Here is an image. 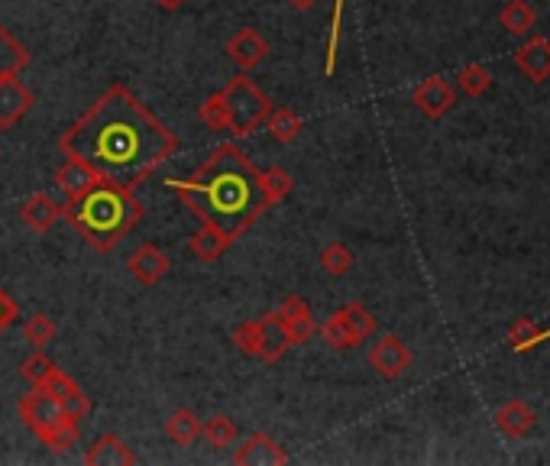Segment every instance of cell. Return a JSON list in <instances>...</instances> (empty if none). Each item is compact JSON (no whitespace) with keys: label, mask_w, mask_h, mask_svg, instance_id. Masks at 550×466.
Masks as SVG:
<instances>
[{"label":"cell","mask_w":550,"mask_h":466,"mask_svg":"<svg viewBox=\"0 0 550 466\" xmlns=\"http://www.w3.org/2000/svg\"><path fill=\"white\" fill-rule=\"evenodd\" d=\"M127 272L143 289H153V285H159L172 272V256L153 243H143L140 250H133L127 256Z\"/></svg>","instance_id":"cell-10"},{"label":"cell","mask_w":550,"mask_h":466,"mask_svg":"<svg viewBox=\"0 0 550 466\" xmlns=\"http://www.w3.org/2000/svg\"><path fill=\"white\" fill-rule=\"evenodd\" d=\"M547 337H550V331H547Z\"/></svg>","instance_id":"cell-38"},{"label":"cell","mask_w":550,"mask_h":466,"mask_svg":"<svg viewBox=\"0 0 550 466\" xmlns=\"http://www.w3.org/2000/svg\"><path fill=\"white\" fill-rule=\"evenodd\" d=\"M233 463H240V466H282V463H288V450L275 441L272 434L256 431V434L246 437V444H240Z\"/></svg>","instance_id":"cell-13"},{"label":"cell","mask_w":550,"mask_h":466,"mask_svg":"<svg viewBox=\"0 0 550 466\" xmlns=\"http://www.w3.org/2000/svg\"><path fill=\"white\" fill-rule=\"evenodd\" d=\"M156 4H159L162 10H178V7L185 4V0H156Z\"/></svg>","instance_id":"cell-37"},{"label":"cell","mask_w":550,"mask_h":466,"mask_svg":"<svg viewBox=\"0 0 550 466\" xmlns=\"http://www.w3.org/2000/svg\"><path fill=\"white\" fill-rule=\"evenodd\" d=\"M541 340H547V331H541V327L534 324V318H518L512 324V331H508V347H512L515 353L538 347Z\"/></svg>","instance_id":"cell-29"},{"label":"cell","mask_w":550,"mask_h":466,"mask_svg":"<svg viewBox=\"0 0 550 466\" xmlns=\"http://www.w3.org/2000/svg\"><path fill=\"white\" fill-rule=\"evenodd\" d=\"M499 23L502 30L515 33V36H525L534 30V23H538V13H534V7L528 4V0H508V4L502 7L499 13Z\"/></svg>","instance_id":"cell-24"},{"label":"cell","mask_w":550,"mask_h":466,"mask_svg":"<svg viewBox=\"0 0 550 466\" xmlns=\"http://www.w3.org/2000/svg\"><path fill=\"white\" fill-rule=\"evenodd\" d=\"M59 149L85 159L107 182L136 191L178 153V136L117 81L59 136Z\"/></svg>","instance_id":"cell-1"},{"label":"cell","mask_w":550,"mask_h":466,"mask_svg":"<svg viewBox=\"0 0 550 466\" xmlns=\"http://www.w3.org/2000/svg\"><path fill=\"white\" fill-rule=\"evenodd\" d=\"M230 340H233V347H237L240 353L256 356V353H259V318L243 321V324L237 327V331L230 334Z\"/></svg>","instance_id":"cell-34"},{"label":"cell","mask_w":550,"mask_h":466,"mask_svg":"<svg viewBox=\"0 0 550 466\" xmlns=\"http://www.w3.org/2000/svg\"><path fill=\"white\" fill-rule=\"evenodd\" d=\"M318 263H321V269L327 272L330 279H340V276H347V272L356 266V256H353V250L347 243L334 240V243H327L321 250Z\"/></svg>","instance_id":"cell-25"},{"label":"cell","mask_w":550,"mask_h":466,"mask_svg":"<svg viewBox=\"0 0 550 466\" xmlns=\"http://www.w3.org/2000/svg\"><path fill=\"white\" fill-rule=\"evenodd\" d=\"M343 10H347V0H334V13H330V39H327L324 75H334V68H337V46H340V30H343Z\"/></svg>","instance_id":"cell-32"},{"label":"cell","mask_w":550,"mask_h":466,"mask_svg":"<svg viewBox=\"0 0 550 466\" xmlns=\"http://www.w3.org/2000/svg\"><path fill=\"white\" fill-rule=\"evenodd\" d=\"M62 214H65L62 204L49 195H43V191H39V195H30L20 204V221L36 233L52 230L55 221H62Z\"/></svg>","instance_id":"cell-19"},{"label":"cell","mask_w":550,"mask_h":466,"mask_svg":"<svg viewBox=\"0 0 550 466\" xmlns=\"http://www.w3.org/2000/svg\"><path fill=\"white\" fill-rule=\"evenodd\" d=\"M55 334H59V331H55L52 318H49V314H43V311H36V314H30V318L23 321V340H30L36 350H46L55 340Z\"/></svg>","instance_id":"cell-30"},{"label":"cell","mask_w":550,"mask_h":466,"mask_svg":"<svg viewBox=\"0 0 550 466\" xmlns=\"http://www.w3.org/2000/svg\"><path fill=\"white\" fill-rule=\"evenodd\" d=\"M230 243L233 240L220 227H214V224H201V230L188 240L191 253H195L198 259H204V263H217V259L230 250Z\"/></svg>","instance_id":"cell-21"},{"label":"cell","mask_w":550,"mask_h":466,"mask_svg":"<svg viewBox=\"0 0 550 466\" xmlns=\"http://www.w3.org/2000/svg\"><path fill=\"white\" fill-rule=\"evenodd\" d=\"M20 418L23 424L30 428L39 441H43L49 450L55 454H65L78 444V431H81V421L68 418L62 405L55 402V395L33 386V392H26L20 399Z\"/></svg>","instance_id":"cell-4"},{"label":"cell","mask_w":550,"mask_h":466,"mask_svg":"<svg viewBox=\"0 0 550 466\" xmlns=\"http://www.w3.org/2000/svg\"><path fill=\"white\" fill-rule=\"evenodd\" d=\"M259 185H263V195H266L269 208H272V204H279L282 198H288L295 191V175L279 169V166H272V169L259 172Z\"/></svg>","instance_id":"cell-26"},{"label":"cell","mask_w":550,"mask_h":466,"mask_svg":"<svg viewBox=\"0 0 550 466\" xmlns=\"http://www.w3.org/2000/svg\"><path fill=\"white\" fill-rule=\"evenodd\" d=\"M165 188L175 191L201 224L220 227L230 240L243 237L269 211L259 169L243 149L230 143L217 146L191 178H165Z\"/></svg>","instance_id":"cell-2"},{"label":"cell","mask_w":550,"mask_h":466,"mask_svg":"<svg viewBox=\"0 0 550 466\" xmlns=\"http://www.w3.org/2000/svg\"><path fill=\"white\" fill-rule=\"evenodd\" d=\"M292 347V340L285 334V324L279 318V311H269L259 318V360L263 363H279L282 356Z\"/></svg>","instance_id":"cell-17"},{"label":"cell","mask_w":550,"mask_h":466,"mask_svg":"<svg viewBox=\"0 0 550 466\" xmlns=\"http://www.w3.org/2000/svg\"><path fill=\"white\" fill-rule=\"evenodd\" d=\"M98 182H104V178L98 175V169L88 166L85 159L68 156V159H65V166H62V169H55V185H59L68 198L85 195V191H88V188H94Z\"/></svg>","instance_id":"cell-18"},{"label":"cell","mask_w":550,"mask_h":466,"mask_svg":"<svg viewBox=\"0 0 550 466\" xmlns=\"http://www.w3.org/2000/svg\"><path fill=\"white\" fill-rule=\"evenodd\" d=\"M376 314L369 311L360 301H350V305L337 308L321 327V337L330 350H356L360 344H366L369 337L376 334Z\"/></svg>","instance_id":"cell-6"},{"label":"cell","mask_w":550,"mask_h":466,"mask_svg":"<svg viewBox=\"0 0 550 466\" xmlns=\"http://www.w3.org/2000/svg\"><path fill=\"white\" fill-rule=\"evenodd\" d=\"M201 434L208 437L211 447L227 450L230 444H237V421L230 415H214L208 421H201Z\"/></svg>","instance_id":"cell-28"},{"label":"cell","mask_w":550,"mask_h":466,"mask_svg":"<svg viewBox=\"0 0 550 466\" xmlns=\"http://www.w3.org/2000/svg\"><path fill=\"white\" fill-rule=\"evenodd\" d=\"M515 65L521 68V75L531 81H547L550 78V39L547 36H534L528 43H521L515 49Z\"/></svg>","instance_id":"cell-15"},{"label":"cell","mask_w":550,"mask_h":466,"mask_svg":"<svg viewBox=\"0 0 550 466\" xmlns=\"http://www.w3.org/2000/svg\"><path fill=\"white\" fill-rule=\"evenodd\" d=\"M62 208V221L72 224L81 233V240L98 253H110L146 217V204L136 198V191L120 188L107 178L88 188L85 195L68 198Z\"/></svg>","instance_id":"cell-3"},{"label":"cell","mask_w":550,"mask_h":466,"mask_svg":"<svg viewBox=\"0 0 550 466\" xmlns=\"http://www.w3.org/2000/svg\"><path fill=\"white\" fill-rule=\"evenodd\" d=\"M275 311H279V318L285 324V334H288V340H292V347L308 344V340L318 334V321H314L308 301L301 295H285Z\"/></svg>","instance_id":"cell-11"},{"label":"cell","mask_w":550,"mask_h":466,"mask_svg":"<svg viewBox=\"0 0 550 466\" xmlns=\"http://www.w3.org/2000/svg\"><path fill=\"white\" fill-rule=\"evenodd\" d=\"M59 373V366H55V360H49V356L43 350L30 353L26 360L20 363V376L30 382V386H49L52 376Z\"/></svg>","instance_id":"cell-27"},{"label":"cell","mask_w":550,"mask_h":466,"mask_svg":"<svg viewBox=\"0 0 550 466\" xmlns=\"http://www.w3.org/2000/svg\"><path fill=\"white\" fill-rule=\"evenodd\" d=\"M220 91H224V104H227V130L237 136V140L253 136L275 107L269 94L263 88H256V81L246 72L233 75L227 81V88Z\"/></svg>","instance_id":"cell-5"},{"label":"cell","mask_w":550,"mask_h":466,"mask_svg":"<svg viewBox=\"0 0 550 466\" xmlns=\"http://www.w3.org/2000/svg\"><path fill=\"white\" fill-rule=\"evenodd\" d=\"M39 389L52 392V395H55V402L62 405V411H65L68 418H75V421H85V418L91 415V399H88L85 392H81V386H78V382H75L72 376H68V373H62V369H59V373L52 376V382H49V386H39Z\"/></svg>","instance_id":"cell-14"},{"label":"cell","mask_w":550,"mask_h":466,"mask_svg":"<svg viewBox=\"0 0 550 466\" xmlns=\"http://www.w3.org/2000/svg\"><path fill=\"white\" fill-rule=\"evenodd\" d=\"M198 117L204 127L211 130H227V104H224V91H214L211 98H204V104L198 107Z\"/></svg>","instance_id":"cell-33"},{"label":"cell","mask_w":550,"mask_h":466,"mask_svg":"<svg viewBox=\"0 0 550 466\" xmlns=\"http://www.w3.org/2000/svg\"><path fill=\"white\" fill-rule=\"evenodd\" d=\"M301 127H305V123H301L298 111H292V107H272L266 117V130L279 146H292L301 136Z\"/></svg>","instance_id":"cell-23"},{"label":"cell","mask_w":550,"mask_h":466,"mask_svg":"<svg viewBox=\"0 0 550 466\" xmlns=\"http://www.w3.org/2000/svg\"><path fill=\"white\" fill-rule=\"evenodd\" d=\"M457 85L470 94V98H483V94L492 88V75H489V68H483V65H466L463 72L457 75Z\"/></svg>","instance_id":"cell-31"},{"label":"cell","mask_w":550,"mask_h":466,"mask_svg":"<svg viewBox=\"0 0 550 466\" xmlns=\"http://www.w3.org/2000/svg\"><path fill=\"white\" fill-rule=\"evenodd\" d=\"M165 437L178 447H191L201 437V418L191 408H178L165 418Z\"/></svg>","instance_id":"cell-22"},{"label":"cell","mask_w":550,"mask_h":466,"mask_svg":"<svg viewBox=\"0 0 550 466\" xmlns=\"http://www.w3.org/2000/svg\"><path fill=\"white\" fill-rule=\"evenodd\" d=\"M17 321H20V305L4 289H0V334H4L7 327L17 324Z\"/></svg>","instance_id":"cell-35"},{"label":"cell","mask_w":550,"mask_h":466,"mask_svg":"<svg viewBox=\"0 0 550 466\" xmlns=\"http://www.w3.org/2000/svg\"><path fill=\"white\" fill-rule=\"evenodd\" d=\"M288 4H292L295 10H311L314 4H318V0H288Z\"/></svg>","instance_id":"cell-36"},{"label":"cell","mask_w":550,"mask_h":466,"mask_svg":"<svg viewBox=\"0 0 550 466\" xmlns=\"http://www.w3.org/2000/svg\"><path fill=\"white\" fill-rule=\"evenodd\" d=\"M495 428L505 437H512V441H521V437H528L538 428V415H534V408H528L521 399H508L505 405H499V411H495Z\"/></svg>","instance_id":"cell-16"},{"label":"cell","mask_w":550,"mask_h":466,"mask_svg":"<svg viewBox=\"0 0 550 466\" xmlns=\"http://www.w3.org/2000/svg\"><path fill=\"white\" fill-rule=\"evenodd\" d=\"M33 91L23 85L20 75H4L0 78V130H10L26 117L33 107Z\"/></svg>","instance_id":"cell-12"},{"label":"cell","mask_w":550,"mask_h":466,"mask_svg":"<svg viewBox=\"0 0 550 466\" xmlns=\"http://www.w3.org/2000/svg\"><path fill=\"white\" fill-rule=\"evenodd\" d=\"M85 463L88 466H133L136 454L123 444L120 434H101L98 441L85 450Z\"/></svg>","instance_id":"cell-20"},{"label":"cell","mask_w":550,"mask_h":466,"mask_svg":"<svg viewBox=\"0 0 550 466\" xmlns=\"http://www.w3.org/2000/svg\"><path fill=\"white\" fill-rule=\"evenodd\" d=\"M269 39L253 30V26H243V30H237L230 39H227V59L240 68V72L250 75L253 68H259L266 59H269Z\"/></svg>","instance_id":"cell-9"},{"label":"cell","mask_w":550,"mask_h":466,"mask_svg":"<svg viewBox=\"0 0 550 466\" xmlns=\"http://www.w3.org/2000/svg\"><path fill=\"white\" fill-rule=\"evenodd\" d=\"M411 101H415V107L428 120H444L453 107H457V91H453V85L447 78L431 75V78H424L415 91H411Z\"/></svg>","instance_id":"cell-8"},{"label":"cell","mask_w":550,"mask_h":466,"mask_svg":"<svg viewBox=\"0 0 550 466\" xmlns=\"http://www.w3.org/2000/svg\"><path fill=\"white\" fill-rule=\"evenodd\" d=\"M411 363H415V353H411V347L395 334H385L369 347V366H373L376 376L385 382L402 379L411 369Z\"/></svg>","instance_id":"cell-7"}]
</instances>
